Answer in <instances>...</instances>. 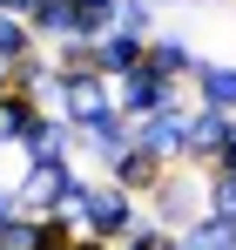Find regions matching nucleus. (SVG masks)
<instances>
[{"label":"nucleus","mask_w":236,"mask_h":250,"mask_svg":"<svg viewBox=\"0 0 236 250\" xmlns=\"http://www.w3.org/2000/svg\"><path fill=\"white\" fill-rule=\"evenodd\" d=\"M135 216H142V203H135L128 189H115L108 176H88V183H81V209H75L81 237H101V244H121Z\"/></svg>","instance_id":"obj_1"},{"label":"nucleus","mask_w":236,"mask_h":250,"mask_svg":"<svg viewBox=\"0 0 236 250\" xmlns=\"http://www.w3.org/2000/svg\"><path fill=\"white\" fill-rule=\"evenodd\" d=\"M81 163H47V169H27L14 189H20V209L27 216H75L81 209Z\"/></svg>","instance_id":"obj_2"},{"label":"nucleus","mask_w":236,"mask_h":250,"mask_svg":"<svg viewBox=\"0 0 236 250\" xmlns=\"http://www.w3.org/2000/svg\"><path fill=\"white\" fill-rule=\"evenodd\" d=\"M142 216H156L162 230H176V237H182V230H189V223H196L202 216V169H162V183L156 189H149V196H142Z\"/></svg>","instance_id":"obj_3"},{"label":"nucleus","mask_w":236,"mask_h":250,"mask_svg":"<svg viewBox=\"0 0 236 250\" xmlns=\"http://www.w3.org/2000/svg\"><path fill=\"white\" fill-rule=\"evenodd\" d=\"M176 102H189V88L169 82V75H156L149 61H142L135 75H121V82H115V108L128 115V122H149L156 108H176Z\"/></svg>","instance_id":"obj_4"},{"label":"nucleus","mask_w":236,"mask_h":250,"mask_svg":"<svg viewBox=\"0 0 236 250\" xmlns=\"http://www.w3.org/2000/svg\"><path fill=\"white\" fill-rule=\"evenodd\" d=\"M189 108L196 102H176V108H156L149 122H135V149H149L162 169L182 163V135H189Z\"/></svg>","instance_id":"obj_5"},{"label":"nucleus","mask_w":236,"mask_h":250,"mask_svg":"<svg viewBox=\"0 0 236 250\" xmlns=\"http://www.w3.org/2000/svg\"><path fill=\"white\" fill-rule=\"evenodd\" d=\"M236 115H216V108H189V135H182V169H216V156L230 149Z\"/></svg>","instance_id":"obj_6"},{"label":"nucleus","mask_w":236,"mask_h":250,"mask_svg":"<svg viewBox=\"0 0 236 250\" xmlns=\"http://www.w3.org/2000/svg\"><path fill=\"white\" fill-rule=\"evenodd\" d=\"M108 108H115V82H108V75H61L54 115H68L75 128H88L95 115H108Z\"/></svg>","instance_id":"obj_7"},{"label":"nucleus","mask_w":236,"mask_h":250,"mask_svg":"<svg viewBox=\"0 0 236 250\" xmlns=\"http://www.w3.org/2000/svg\"><path fill=\"white\" fill-rule=\"evenodd\" d=\"M7 95H20V102H40V108L54 115V102H61V75H54V54H47V47L20 54V61L7 68Z\"/></svg>","instance_id":"obj_8"},{"label":"nucleus","mask_w":236,"mask_h":250,"mask_svg":"<svg viewBox=\"0 0 236 250\" xmlns=\"http://www.w3.org/2000/svg\"><path fill=\"white\" fill-rule=\"evenodd\" d=\"M189 102L196 108H216V115H236V61H202L189 68Z\"/></svg>","instance_id":"obj_9"},{"label":"nucleus","mask_w":236,"mask_h":250,"mask_svg":"<svg viewBox=\"0 0 236 250\" xmlns=\"http://www.w3.org/2000/svg\"><path fill=\"white\" fill-rule=\"evenodd\" d=\"M75 149H81V128L68 122V115H47V122L34 128V142L20 149V163H27V169H47V163H75Z\"/></svg>","instance_id":"obj_10"},{"label":"nucleus","mask_w":236,"mask_h":250,"mask_svg":"<svg viewBox=\"0 0 236 250\" xmlns=\"http://www.w3.org/2000/svg\"><path fill=\"white\" fill-rule=\"evenodd\" d=\"M81 149L101 163V176H108V163H115L121 149H135V122L121 115V108H108V115H95V122L81 128Z\"/></svg>","instance_id":"obj_11"},{"label":"nucleus","mask_w":236,"mask_h":250,"mask_svg":"<svg viewBox=\"0 0 236 250\" xmlns=\"http://www.w3.org/2000/svg\"><path fill=\"white\" fill-rule=\"evenodd\" d=\"M149 68H156V75H169V82H182V88H189V68H196V47L182 41L176 27H156V34H149Z\"/></svg>","instance_id":"obj_12"},{"label":"nucleus","mask_w":236,"mask_h":250,"mask_svg":"<svg viewBox=\"0 0 236 250\" xmlns=\"http://www.w3.org/2000/svg\"><path fill=\"white\" fill-rule=\"evenodd\" d=\"M108 183H115V189H128V196L142 203V196H149V189L162 183V163L149 156V149H121L115 163H108Z\"/></svg>","instance_id":"obj_13"},{"label":"nucleus","mask_w":236,"mask_h":250,"mask_svg":"<svg viewBox=\"0 0 236 250\" xmlns=\"http://www.w3.org/2000/svg\"><path fill=\"white\" fill-rule=\"evenodd\" d=\"M142 61H149V41H135V34H121V27L95 41V68H101L108 82H121V75H135Z\"/></svg>","instance_id":"obj_14"},{"label":"nucleus","mask_w":236,"mask_h":250,"mask_svg":"<svg viewBox=\"0 0 236 250\" xmlns=\"http://www.w3.org/2000/svg\"><path fill=\"white\" fill-rule=\"evenodd\" d=\"M40 122H47V108H40V102H20V95H7V102H0V149H27Z\"/></svg>","instance_id":"obj_15"},{"label":"nucleus","mask_w":236,"mask_h":250,"mask_svg":"<svg viewBox=\"0 0 236 250\" xmlns=\"http://www.w3.org/2000/svg\"><path fill=\"white\" fill-rule=\"evenodd\" d=\"M27 34H34V47L75 41V14H68V0H40L34 14H27Z\"/></svg>","instance_id":"obj_16"},{"label":"nucleus","mask_w":236,"mask_h":250,"mask_svg":"<svg viewBox=\"0 0 236 250\" xmlns=\"http://www.w3.org/2000/svg\"><path fill=\"white\" fill-rule=\"evenodd\" d=\"M202 216H216V223L236 230V176L230 169H202Z\"/></svg>","instance_id":"obj_17"},{"label":"nucleus","mask_w":236,"mask_h":250,"mask_svg":"<svg viewBox=\"0 0 236 250\" xmlns=\"http://www.w3.org/2000/svg\"><path fill=\"white\" fill-rule=\"evenodd\" d=\"M115 250H182V237H176V230H162L156 216H135V223H128V237H121Z\"/></svg>","instance_id":"obj_18"},{"label":"nucleus","mask_w":236,"mask_h":250,"mask_svg":"<svg viewBox=\"0 0 236 250\" xmlns=\"http://www.w3.org/2000/svg\"><path fill=\"white\" fill-rule=\"evenodd\" d=\"M182 244H189V250H236V230L216 223V216H196V223L182 230Z\"/></svg>","instance_id":"obj_19"},{"label":"nucleus","mask_w":236,"mask_h":250,"mask_svg":"<svg viewBox=\"0 0 236 250\" xmlns=\"http://www.w3.org/2000/svg\"><path fill=\"white\" fill-rule=\"evenodd\" d=\"M115 27L135 34V41H149L156 34V0H115Z\"/></svg>","instance_id":"obj_20"},{"label":"nucleus","mask_w":236,"mask_h":250,"mask_svg":"<svg viewBox=\"0 0 236 250\" xmlns=\"http://www.w3.org/2000/svg\"><path fill=\"white\" fill-rule=\"evenodd\" d=\"M47 54H54V75H101L95 68V41H61Z\"/></svg>","instance_id":"obj_21"},{"label":"nucleus","mask_w":236,"mask_h":250,"mask_svg":"<svg viewBox=\"0 0 236 250\" xmlns=\"http://www.w3.org/2000/svg\"><path fill=\"white\" fill-rule=\"evenodd\" d=\"M20 54H34V34H27V21L0 14V68H14Z\"/></svg>","instance_id":"obj_22"},{"label":"nucleus","mask_w":236,"mask_h":250,"mask_svg":"<svg viewBox=\"0 0 236 250\" xmlns=\"http://www.w3.org/2000/svg\"><path fill=\"white\" fill-rule=\"evenodd\" d=\"M0 244H7V250H40V216H27V209H20V216L0 230Z\"/></svg>","instance_id":"obj_23"},{"label":"nucleus","mask_w":236,"mask_h":250,"mask_svg":"<svg viewBox=\"0 0 236 250\" xmlns=\"http://www.w3.org/2000/svg\"><path fill=\"white\" fill-rule=\"evenodd\" d=\"M14 216H20V189H0V230H7Z\"/></svg>","instance_id":"obj_24"},{"label":"nucleus","mask_w":236,"mask_h":250,"mask_svg":"<svg viewBox=\"0 0 236 250\" xmlns=\"http://www.w3.org/2000/svg\"><path fill=\"white\" fill-rule=\"evenodd\" d=\"M34 7H40V0H0V14H14V21H27Z\"/></svg>","instance_id":"obj_25"},{"label":"nucleus","mask_w":236,"mask_h":250,"mask_svg":"<svg viewBox=\"0 0 236 250\" xmlns=\"http://www.w3.org/2000/svg\"><path fill=\"white\" fill-rule=\"evenodd\" d=\"M216 169H230V176H236V135H230V149L216 156Z\"/></svg>","instance_id":"obj_26"},{"label":"nucleus","mask_w":236,"mask_h":250,"mask_svg":"<svg viewBox=\"0 0 236 250\" xmlns=\"http://www.w3.org/2000/svg\"><path fill=\"white\" fill-rule=\"evenodd\" d=\"M75 250H115V244H101V237H75Z\"/></svg>","instance_id":"obj_27"},{"label":"nucleus","mask_w":236,"mask_h":250,"mask_svg":"<svg viewBox=\"0 0 236 250\" xmlns=\"http://www.w3.org/2000/svg\"><path fill=\"white\" fill-rule=\"evenodd\" d=\"M196 7H230V0H196Z\"/></svg>","instance_id":"obj_28"},{"label":"nucleus","mask_w":236,"mask_h":250,"mask_svg":"<svg viewBox=\"0 0 236 250\" xmlns=\"http://www.w3.org/2000/svg\"><path fill=\"white\" fill-rule=\"evenodd\" d=\"M0 102H7V68H0Z\"/></svg>","instance_id":"obj_29"},{"label":"nucleus","mask_w":236,"mask_h":250,"mask_svg":"<svg viewBox=\"0 0 236 250\" xmlns=\"http://www.w3.org/2000/svg\"><path fill=\"white\" fill-rule=\"evenodd\" d=\"M162 7H169V0H156V14H162Z\"/></svg>","instance_id":"obj_30"},{"label":"nucleus","mask_w":236,"mask_h":250,"mask_svg":"<svg viewBox=\"0 0 236 250\" xmlns=\"http://www.w3.org/2000/svg\"><path fill=\"white\" fill-rule=\"evenodd\" d=\"M68 250H75V244H68Z\"/></svg>","instance_id":"obj_31"},{"label":"nucleus","mask_w":236,"mask_h":250,"mask_svg":"<svg viewBox=\"0 0 236 250\" xmlns=\"http://www.w3.org/2000/svg\"><path fill=\"white\" fill-rule=\"evenodd\" d=\"M0 250H7V244H0Z\"/></svg>","instance_id":"obj_32"},{"label":"nucleus","mask_w":236,"mask_h":250,"mask_svg":"<svg viewBox=\"0 0 236 250\" xmlns=\"http://www.w3.org/2000/svg\"><path fill=\"white\" fill-rule=\"evenodd\" d=\"M182 250H189V244H182Z\"/></svg>","instance_id":"obj_33"}]
</instances>
